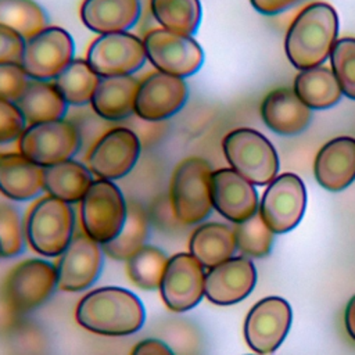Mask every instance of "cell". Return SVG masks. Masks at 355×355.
I'll list each match as a JSON object with an SVG mask.
<instances>
[{"mask_svg":"<svg viewBox=\"0 0 355 355\" xmlns=\"http://www.w3.org/2000/svg\"><path fill=\"white\" fill-rule=\"evenodd\" d=\"M211 164L201 157H187L173 169L169 182V202L183 226L204 222L211 211Z\"/></svg>","mask_w":355,"mask_h":355,"instance_id":"3957f363","label":"cell"},{"mask_svg":"<svg viewBox=\"0 0 355 355\" xmlns=\"http://www.w3.org/2000/svg\"><path fill=\"white\" fill-rule=\"evenodd\" d=\"M211 200L214 209L234 225L254 216L259 207L254 184L232 168L212 171Z\"/></svg>","mask_w":355,"mask_h":355,"instance_id":"ac0fdd59","label":"cell"},{"mask_svg":"<svg viewBox=\"0 0 355 355\" xmlns=\"http://www.w3.org/2000/svg\"><path fill=\"white\" fill-rule=\"evenodd\" d=\"M25 225L18 209L10 204L0 202V247L1 258H14L24 251Z\"/></svg>","mask_w":355,"mask_h":355,"instance_id":"d590c367","label":"cell"},{"mask_svg":"<svg viewBox=\"0 0 355 355\" xmlns=\"http://www.w3.org/2000/svg\"><path fill=\"white\" fill-rule=\"evenodd\" d=\"M143 44L147 60L159 72L184 79L202 67L204 51L193 36L158 28L144 35Z\"/></svg>","mask_w":355,"mask_h":355,"instance_id":"30bf717a","label":"cell"},{"mask_svg":"<svg viewBox=\"0 0 355 355\" xmlns=\"http://www.w3.org/2000/svg\"><path fill=\"white\" fill-rule=\"evenodd\" d=\"M129 355H178L165 341L159 338H144L135 344Z\"/></svg>","mask_w":355,"mask_h":355,"instance_id":"ab89813d","label":"cell"},{"mask_svg":"<svg viewBox=\"0 0 355 355\" xmlns=\"http://www.w3.org/2000/svg\"><path fill=\"white\" fill-rule=\"evenodd\" d=\"M29 82V76L18 62L0 64V100L15 103Z\"/></svg>","mask_w":355,"mask_h":355,"instance_id":"8d00e7d4","label":"cell"},{"mask_svg":"<svg viewBox=\"0 0 355 355\" xmlns=\"http://www.w3.org/2000/svg\"><path fill=\"white\" fill-rule=\"evenodd\" d=\"M44 191L43 168L18 153L0 154V193L17 202L31 201Z\"/></svg>","mask_w":355,"mask_h":355,"instance_id":"603a6c76","label":"cell"},{"mask_svg":"<svg viewBox=\"0 0 355 355\" xmlns=\"http://www.w3.org/2000/svg\"><path fill=\"white\" fill-rule=\"evenodd\" d=\"M187 98L189 87L184 79L155 69L139 80L135 114L147 122H161L176 115Z\"/></svg>","mask_w":355,"mask_h":355,"instance_id":"2e32d148","label":"cell"},{"mask_svg":"<svg viewBox=\"0 0 355 355\" xmlns=\"http://www.w3.org/2000/svg\"><path fill=\"white\" fill-rule=\"evenodd\" d=\"M150 12L169 32L193 36L201 22L200 0H150Z\"/></svg>","mask_w":355,"mask_h":355,"instance_id":"f546056e","label":"cell"},{"mask_svg":"<svg viewBox=\"0 0 355 355\" xmlns=\"http://www.w3.org/2000/svg\"><path fill=\"white\" fill-rule=\"evenodd\" d=\"M75 42L68 31L49 25L25 39L21 67L35 80L53 82L75 58Z\"/></svg>","mask_w":355,"mask_h":355,"instance_id":"9c48e42d","label":"cell"},{"mask_svg":"<svg viewBox=\"0 0 355 355\" xmlns=\"http://www.w3.org/2000/svg\"><path fill=\"white\" fill-rule=\"evenodd\" d=\"M26 126L15 103L0 100V144L18 141Z\"/></svg>","mask_w":355,"mask_h":355,"instance_id":"74e56055","label":"cell"},{"mask_svg":"<svg viewBox=\"0 0 355 355\" xmlns=\"http://www.w3.org/2000/svg\"><path fill=\"white\" fill-rule=\"evenodd\" d=\"M25 39L10 28L0 25V64L21 61Z\"/></svg>","mask_w":355,"mask_h":355,"instance_id":"f35d334b","label":"cell"},{"mask_svg":"<svg viewBox=\"0 0 355 355\" xmlns=\"http://www.w3.org/2000/svg\"><path fill=\"white\" fill-rule=\"evenodd\" d=\"M57 288L54 263L40 258H28L14 265L6 275L1 300L8 311L24 315L47 302Z\"/></svg>","mask_w":355,"mask_h":355,"instance_id":"8992f818","label":"cell"},{"mask_svg":"<svg viewBox=\"0 0 355 355\" xmlns=\"http://www.w3.org/2000/svg\"><path fill=\"white\" fill-rule=\"evenodd\" d=\"M86 62L100 76L133 75L147 61L143 39L129 32L98 35L85 55Z\"/></svg>","mask_w":355,"mask_h":355,"instance_id":"4fadbf2b","label":"cell"},{"mask_svg":"<svg viewBox=\"0 0 355 355\" xmlns=\"http://www.w3.org/2000/svg\"><path fill=\"white\" fill-rule=\"evenodd\" d=\"M139 79L133 75L100 78L90 105L104 121L118 122L135 114V98Z\"/></svg>","mask_w":355,"mask_h":355,"instance_id":"cb8c5ba5","label":"cell"},{"mask_svg":"<svg viewBox=\"0 0 355 355\" xmlns=\"http://www.w3.org/2000/svg\"><path fill=\"white\" fill-rule=\"evenodd\" d=\"M313 175L329 191L347 189L355 180V137L338 136L324 143L315 157Z\"/></svg>","mask_w":355,"mask_h":355,"instance_id":"ffe728a7","label":"cell"},{"mask_svg":"<svg viewBox=\"0 0 355 355\" xmlns=\"http://www.w3.org/2000/svg\"><path fill=\"white\" fill-rule=\"evenodd\" d=\"M150 234V219L139 204H128V216L119 234L103 244L105 257L115 261H128L135 252L146 245Z\"/></svg>","mask_w":355,"mask_h":355,"instance_id":"f1b7e54d","label":"cell"},{"mask_svg":"<svg viewBox=\"0 0 355 355\" xmlns=\"http://www.w3.org/2000/svg\"><path fill=\"white\" fill-rule=\"evenodd\" d=\"M204 283L205 268L190 252H178L169 257L158 290L165 306L180 313L198 305Z\"/></svg>","mask_w":355,"mask_h":355,"instance_id":"9a60e30c","label":"cell"},{"mask_svg":"<svg viewBox=\"0 0 355 355\" xmlns=\"http://www.w3.org/2000/svg\"><path fill=\"white\" fill-rule=\"evenodd\" d=\"M141 14L140 0H83L82 24L97 35L129 32Z\"/></svg>","mask_w":355,"mask_h":355,"instance_id":"7402d4cb","label":"cell"},{"mask_svg":"<svg viewBox=\"0 0 355 355\" xmlns=\"http://www.w3.org/2000/svg\"><path fill=\"white\" fill-rule=\"evenodd\" d=\"M93 180V173L86 164L75 161L73 158L43 168L46 194L68 204L80 202Z\"/></svg>","mask_w":355,"mask_h":355,"instance_id":"4316f807","label":"cell"},{"mask_svg":"<svg viewBox=\"0 0 355 355\" xmlns=\"http://www.w3.org/2000/svg\"><path fill=\"white\" fill-rule=\"evenodd\" d=\"M0 25L28 39L49 26V17L35 0H0Z\"/></svg>","mask_w":355,"mask_h":355,"instance_id":"1f68e13d","label":"cell"},{"mask_svg":"<svg viewBox=\"0 0 355 355\" xmlns=\"http://www.w3.org/2000/svg\"><path fill=\"white\" fill-rule=\"evenodd\" d=\"M28 125L65 118L68 104L53 82L29 79L15 101Z\"/></svg>","mask_w":355,"mask_h":355,"instance_id":"484cf974","label":"cell"},{"mask_svg":"<svg viewBox=\"0 0 355 355\" xmlns=\"http://www.w3.org/2000/svg\"><path fill=\"white\" fill-rule=\"evenodd\" d=\"M75 320L85 330L108 337H125L139 331L146 309L130 290L105 286L86 293L75 308Z\"/></svg>","mask_w":355,"mask_h":355,"instance_id":"6da1fadb","label":"cell"},{"mask_svg":"<svg viewBox=\"0 0 355 355\" xmlns=\"http://www.w3.org/2000/svg\"><path fill=\"white\" fill-rule=\"evenodd\" d=\"M98 79L85 58H73L53 83L68 105L79 107L90 104Z\"/></svg>","mask_w":355,"mask_h":355,"instance_id":"4dcf8cb0","label":"cell"},{"mask_svg":"<svg viewBox=\"0 0 355 355\" xmlns=\"http://www.w3.org/2000/svg\"><path fill=\"white\" fill-rule=\"evenodd\" d=\"M237 250L233 227L220 222L197 226L189 239V252L205 268H214L234 255Z\"/></svg>","mask_w":355,"mask_h":355,"instance_id":"d4e9b609","label":"cell"},{"mask_svg":"<svg viewBox=\"0 0 355 355\" xmlns=\"http://www.w3.org/2000/svg\"><path fill=\"white\" fill-rule=\"evenodd\" d=\"M140 153L139 136L129 128L115 126L92 144L86 154V166L97 179L114 182L130 173Z\"/></svg>","mask_w":355,"mask_h":355,"instance_id":"8fae6325","label":"cell"},{"mask_svg":"<svg viewBox=\"0 0 355 355\" xmlns=\"http://www.w3.org/2000/svg\"><path fill=\"white\" fill-rule=\"evenodd\" d=\"M344 323L348 336L355 341V295H352L347 304L344 312Z\"/></svg>","mask_w":355,"mask_h":355,"instance_id":"b9f144b4","label":"cell"},{"mask_svg":"<svg viewBox=\"0 0 355 355\" xmlns=\"http://www.w3.org/2000/svg\"><path fill=\"white\" fill-rule=\"evenodd\" d=\"M222 150L229 166L254 186H265L277 176V151L269 139L255 129L230 130L222 140Z\"/></svg>","mask_w":355,"mask_h":355,"instance_id":"5b68a950","label":"cell"},{"mask_svg":"<svg viewBox=\"0 0 355 355\" xmlns=\"http://www.w3.org/2000/svg\"><path fill=\"white\" fill-rule=\"evenodd\" d=\"M301 0H250L255 11L263 15H276L286 11Z\"/></svg>","mask_w":355,"mask_h":355,"instance_id":"60d3db41","label":"cell"},{"mask_svg":"<svg viewBox=\"0 0 355 355\" xmlns=\"http://www.w3.org/2000/svg\"><path fill=\"white\" fill-rule=\"evenodd\" d=\"M24 225L29 247L39 255L54 258L75 236V211L72 204L46 194L29 207Z\"/></svg>","mask_w":355,"mask_h":355,"instance_id":"277c9868","label":"cell"},{"mask_svg":"<svg viewBox=\"0 0 355 355\" xmlns=\"http://www.w3.org/2000/svg\"><path fill=\"white\" fill-rule=\"evenodd\" d=\"M18 151L42 168L72 159L82 144L78 126L62 118L32 123L17 141Z\"/></svg>","mask_w":355,"mask_h":355,"instance_id":"ba28073f","label":"cell"},{"mask_svg":"<svg viewBox=\"0 0 355 355\" xmlns=\"http://www.w3.org/2000/svg\"><path fill=\"white\" fill-rule=\"evenodd\" d=\"M0 258H1V247H0Z\"/></svg>","mask_w":355,"mask_h":355,"instance_id":"7bdbcfd3","label":"cell"},{"mask_svg":"<svg viewBox=\"0 0 355 355\" xmlns=\"http://www.w3.org/2000/svg\"><path fill=\"white\" fill-rule=\"evenodd\" d=\"M104 257L101 244L83 232L76 233L54 263L58 290L79 293L92 287L103 270Z\"/></svg>","mask_w":355,"mask_h":355,"instance_id":"5bb4252c","label":"cell"},{"mask_svg":"<svg viewBox=\"0 0 355 355\" xmlns=\"http://www.w3.org/2000/svg\"><path fill=\"white\" fill-rule=\"evenodd\" d=\"M169 257L161 248L146 244L126 261L129 280L144 291L158 290Z\"/></svg>","mask_w":355,"mask_h":355,"instance_id":"d6a6232c","label":"cell"},{"mask_svg":"<svg viewBox=\"0 0 355 355\" xmlns=\"http://www.w3.org/2000/svg\"><path fill=\"white\" fill-rule=\"evenodd\" d=\"M293 90L311 110H327L341 100V89L331 68L319 65L295 75Z\"/></svg>","mask_w":355,"mask_h":355,"instance_id":"83f0119b","label":"cell"},{"mask_svg":"<svg viewBox=\"0 0 355 355\" xmlns=\"http://www.w3.org/2000/svg\"><path fill=\"white\" fill-rule=\"evenodd\" d=\"M259 114L263 123L280 136L302 133L312 119V110L290 87L270 90L261 103Z\"/></svg>","mask_w":355,"mask_h":355,"instance_id":"44dd1931","label":"cell"},{"mask_svg":"<svg viewBox=\"0 0 355 355\" xmlns=\"http://www.w3.org/2000/svg\"><path fill=\"white\" fill-rule=\"evenodd\" d=\"M257 270L244 255L209 268L205 272L204 295L215 305H233L243 301L255 287Z\"/></svg>","mask_w":355,"mask_h":355,"instance_id":"d6986e66","label":"cell"},{"mask_svg":"<svg viewBox=\"0 0 355 355\" xmlns=\"http://www.w3.org/2000/svg\"><path fill=\"white\" fill-rule=\"evenodd\" d=\"M79 204L82 230L90 239L103 245L119 234L128 216V202L112 180L94 179Z\"/></svg>","mask_w":355,"mask_h":355,"instance_id":"52a82bcc","label":"cell"},{"mask_svg":"<svg viewBox=\"0 0 355 355\" xmlns=\"http://www.w3.org/2000/svg\"><path fill=\"white\" fill-rule=\"evenodd\" d=\"M330 67L341 93L355 100V37H341L330 53Z\"/></svg>","mask_w":355,"mask_h":355,"instance_id":"e575fe53","label":"cell"},{"mask_svg":"<svg viewBox=\"0 0 355 355\" xmlns=\"http://www.w3.org/2000/svg\"><path fill=\"white\" fill-rule=\"evenodd\" d=\"M338 15L333 6L313 1L291 21L284 50L294 68L302 71L323 65L337 42Z\"/></svg>","mask_w":355,"mask_h":355,"instance_id":"7a4b0ae2","label":"cell"},{"mask_svg":"<svg viewBox=\"0 0 355 355\" xmlns=\"http://www.w3.org/2000/svg\"><path fill=\"white\" fill-rule=\"evenodd\" d=\"M306 190L300 176L291 172L277 175L268 183L259 201L258 214L273 234L287 233L304 216Z\"/></svg>","mask_w":355,"mask_h":355,"instance_id":"7c38bea8","label":"cell"},{"mask_svg":"<svg viewBox=\"0 0 355 355\" xmlns=\"http://www.w3.org/2000/svg\"><path fill=\"white\" fill-rule=\"evenodd\" d=\"M291 306L284 298L259 300L244 320V338L248 347L259 354H273L284 341L291 326Z\"/></svg>","mask_w":355,"mask_h":355,"instance_id":"e0dca14e","label":"cell"},{"mask_svg":"<svg viewBox=\"0 0 355 355\" xmlns=\"http://www.w3.org/2000/svg\"><path fill=\"white\" fill-rule=\"evenodd\" d=\"M237 250L250 258H263L270 252L273 233L257 212L250 219L233 226Z\"/></svg>","mask_w":355,"mask_h":355,"instance_id":"836d02e7","label":"cell"}]
</instances>
